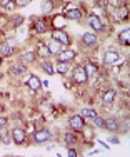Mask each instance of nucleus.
Listing matches in <instances>:
<instances>
[{
  "label": "nucleus",
  "mask_w": 130,
  "mask_h": 157,
  "mask_svg": "<svg viewBox=\"0 0 130 157\" xmlns=\"http://www.w3.org/2000/svg\"><path fill=\"white\" fill-rule=\"evenodd\" d=\"M52 39L57 40L58 44H62L64 47H69V45H70V37H69V33H67L65 30H62V29H54V30H52Z\"/></svg>",
  "instance_id": "obj_1"
},
{
  "label": "nucleus",
  "mask_w": 130,
  "mask_h": 157,
  "mask_svg": "<svg viewBox=\"0 0 130 157\" xmlns=\"http://www.w3.org/2000/svg\"><path fill=\"white\" fill-rule=\"evenodd\" d=\"M10 134H12V142H15L17 145L25 144V140H27V134H25V130L20 129V127L12 129V130H10Z\"/></svg>",
  "instance_id": "obj_2"
},
{
  "label": "nucleus",
  "mask_w": 130,
  "mask_h": 157,
  "mask_svg": "<svg viewBox=\"0 0 130 157\" xmlns=\"http://www.w3.org/2000/svg\"><path fill=\"white\" fill-rule=\"evenodd\" d=\"M72 78H73V82H77V84H85V82L88 80L87 72H85V69L82 65L75 67V70H73V74H72Z\"/></svg>",
  "instance_id": "obj_3"
},
{
  "label": "nucleus",
  "mask_w": 130,
  "mask_h": 157,
  "mask_svg": "<svg viewBox=\"0 0 130 157\" xmlns=\"http://www.w3.org/2000/svg\"><path fill=\"white\" fill-rule=\"evenodd\" d=\"M50 137H52V134L47 129H40V130H35V132H33V140H35L37 144H43V142L50 140Z\"/></svg>",
  "instance_id": "obj_4"
},
{
  "label": "nucleus",
  "mask_w": 130,
  "mask_h": 157,
  "mask_svg": "<svg viewBox=\"0 0 130 157\" xmlns=\"http://www.w3.org/2000/svg\"><path fill=\"white\" fill-rule=\"evenodd\" d=\"M82 44H84L85 47H95L98 44V39H97L95 33L85 32V33H82Z\"/></svg>",
  "instance_id": "obj_5"
},
{
  "label": "nucleus",
  "mask_w": 130,
  "mask_h": 157,
  "mask_svg": "<svg viewBox=\"0 0 130 157\" xmlns=\"http://www.w3.org/2000/svg\"><path fill=\"white\" fill-rule=\"evenodd\" d=\"M69 124L70 127H72L73 130H82L84 129V125H85V119L82 117V115H72V117L69 119Z\"/></svg>",
  "instance_id": "obj_6"
},
{
  "label": "nucleus",
  "mask_w": 130,
  "mask_h": 157,
  "mask_svg": "<svg viewBox=\"0 0 130 157\" xmlns=\"http://www.w3.org/2000/svg\"><path fill=\"white\" fill-rule=\"evenodd\" d=\"M87 24H88V27L90 29H94L95 32H103V24H102V20L97 17V15H90L88 17V20H87Z\"/></svg>",
  "instance_id": "obj_7"
},
{
  "label": "nucleus",
  "mask_w": 130,
  "mask_h": 157,
  "mask_svg": "<svg viewBox=\"0 0 130 157\" xmlns=\"http://www.w3.org/2000/svg\"><path fill=\"white\" fill-rule=\"evenodd\" d=\"M27 85L32 89V90H40V89H42V82H40V78L37 75H33V74H30V75L27 77Z\"/></svg>",
  "instance_id": "obj_8"
},
{
  "label": "nucleus",
  "mask_w": 130,
  "mask_h": 157,
  "mask_svg": "<svg viewBox=\"0 0 130 157\" xmlns=\"http://www.w3.org/2000/svg\"><path fill=\"white\" fill-rule=\"evenodd\" d=\"M75 57H77L75 52H73V50H65V48L57 54V59H58V60H64V62H72Z\"/></svg>",
  "instance_id": "obj_9"
},
{
  "label": "nucleus",
  "mask_w": 130,
  "mask_h": 157,
  "mask_svg": "<svg viewBox=\"0 0 130 157\" xmlns=\"http://www.w3.org/2000/svg\"><path fill=\"white\" fill-rule=\"evenodd\" d=\"M118 57H120V55H118L115 50H107V52H105V57H103V63H105V65L115 63V62L118 60Z\"/></svg>",
  "instance_id": "obj_10"
},
{
  "label": "nucleus",
  "mask_w": 130,
  "mask_h": 157,
  "mask_svg": "<svg viewBox=\"0 0 130 157\" xmlns=\"http://www.w3.org/2000/svg\"><path fill=\"white\" fill-rule=\"evenodd\" d=\"M0 142L5 145L12 144V134H10L9 129H5V127H0Z\"/></svg>",
  "instance_id": "obj_11"
},
{
  "label": "nucleus",
  "mask_w": 130,
  "mask_h": 157,
  "mask_svg": "<svg viewBox=\"0 0 130 157\" xmlns=\"http://www.w3.org/2000/svg\"><path fill=\"white\" fill-rule=\"evenodd\" d=\"M47 47H49L50 55H57L58 52H62V50H64V45H62V44H58L57 40H54V39H52L50 42H49V45H47Z\"/></svg>",
  "instance_id": "obj_12"
},
{
  "label": "nucleus",
  "mask_w": 130,
  "mask_h": 157,
  "mask_svg": "<svg viewBox=\"0 0 130 157\" xmlns=\"http://www.w3.org/2000/svg\"><path fill=\"white\" fill-rule=\"evenodd\" d=\"M105 129H109L110 132H117L120 129V124H118L117 119L110 117V119H105Z\"/></svg>",
  "instance_id": "obj_13"
},
{
  "label": "nucleus",
  "mask_w": 130,
  "mask_h": 157,
  "mask_svg": "<svg viewBox=\"0 0 130 157\" xmlns=\"http://www.w3.org/2000/svg\"><path fill=\"white\" fill-rule=\"evenodd\" d=\"M69 70H70V62L58 60V63L55 65V72L62 74V75H65V74H69Z\"/></svg>",
  "instance_id": "obj_14"
},
{
  "label": "nucleus",
  "mask_w": 130,
  "mask_h": 157,
  "mask_svg": "<svg viewBox=\"0 0 130 157\" xmlns=\"http://www.w3.org/2000/svg\"><path fill=\"white\" fill-rule=\"evenodd\" d=\"M65 18H69V20H80L82 18V10L79 9H70L65 12Z\"/></svg>",
  "instance_id": "obj_15"
},
{
  "label": "nucleus",
  "mask_w": 130,
  "mask_h": 157,
  "mask_svg": "<svg viewBox=\"0 0 130 157\" xmlns=\"http://www.w3.org/2000/svg\"><path fill=\"white\" fill-rule=\"evenodd\" d=\"M102 100H103V104H105V105L112 104L113 100H115V90H113V89H109V90L103 92V94H102Z\"/></svg>",
  "instance_id": "obj_16"
},
{
  "label": "nucleus",
  "mask_w": 130,
  "mask_h": 157,
  "mask_svg": "<svg viewBox=\"0 0 130 157\" xmlns=\"http://www.w3.org/2000/svg\"><path fill=\"white\" fill-rule=\"evenodd\" d=\"M25 72H27V67L24 63H17V65L10 67V74H13V75H24Z\"/></svg>",
  "instance_id": "obj_17"
},
{
  "label": "nucleus",
  "mask_w": 130,
  "mask_h": 157,
  "mask_svg": "<svg viewBox=\"0 0 130 157\" xmlns=\"http://www.w3.org/2000/svg\"><path fill=\"white\" fill-rule=\"evenodd\" d=\"M0 54H2L3 57H10V55L13 54V47H12V45H9L7 42L0 44Z\"/></svg>",
  "instance_id": "obj_18"
},
{
  "label": "nucleus",
  "mask_w": 130,
  "mask_h": 157,
  "mask_svg": "<svg viewBox=\"0 0 130 157\" xmlns=\"http://www.w3.org/2000/svg\"><path fill=\"white\" fill-rule=\"evenodd\" d=\"M35 59H37L35 52H25V54H22L20 60L24 63H32V62H35Z\"/></svg>",
  "instance_id": "obj_19"
},
{
  "label": "nucleus",
  "mask_w": 130,
  "mask_h": 157,
  "mask_svg": "<svg viewBox=\"0 0 130 157\" xmlns=\"http://www.w3.org/2000/svg\"><path fill=\"white\" fill-rule=\"evenodd\" d=\"M40 10H42V13H50L54 10V0H43L42 5H40Z\"/></svg>",
  "instance_id": "obj_20"
},
{
  "label": "nucleus",
  "mask_w": 130,
  "mask_h": 157,
  "mask_svg": "<svg viewBox=\"0 0 130 157\" xmlns=\"http://www.w3.org/2000/svg\"><path fill=\"white\" fill-rule=\"evenodd\" d=\"M84 69H85V72H87V77H88V78L95 77V75H97V72H98L97 65H94V63H87Z\"/></svg>",
  "instance_id": "obj_21"
},
{
  "label": "nucleus",
  "mask_w": 130,
  "mask_h": 157,
  "mask_svg": "<svg viewBox=\"0 0 130 157\" xmlns=\"http://www.w3.org/2000/svg\"><path fill=\"white\" fill-rule=\"evenodd\" d=\"M37 33H45L47 32V22L45 20H35V25H33Z\"/></svg>",
  "instance_id": "obj_22"
},
{
  "label": "nucleus",
  "mask_w": 130,
  "mask_h": 157,
  "mask_svg": "<svg viewBox=\"0 0 130 157\" xmlns=\"http://www.w3.org/2000/svg\"><path fill=\"white\" fill-rule=\"evenodd\" d=\"M42 70L45 74H49V75H54V74H55V67L52 65L49 60H42Z\"/></svg>",
  "instance_id": "obj_23"
},
{
  "label": "nucleus",
  "mask_w": 130,
  "mask_h": 157,
  "mask_svg": "<svg viewBox=\"0 0 130 157\" xmlns=\"http://www.w3.org/2000/svg\"><path fill=\"white\" fill-rule=\"evenodd\" d=\"M64 140H65V144L69 145V147H72V145L77 142V137H75V134H73V132H67L64 136Z\"/></svg>",
  "instance_id": "obj_24"
},
{
  "label": "nucleus",
  "mask_w": 130,
  "mask_h": 157,
  "mask_svg": "<svg viewBox=\"0 0 130 157\" xmlns=\"http://www.w3.org/2000/svg\"><path fill=\"white\" fill-rule=\"evenodd\" d=\"M118 39H120V44L128 45V44H130V29H125V30L120 33V37H118Z\"/></svg>",
  "instance_id": "obj_25"
},
{
  "label": "nucleus",
  "mask_w": 130,
  "mask_h": 157,
  "mask_svg": "<svg viewBox=\"0 0 130 157\" xmlns=\"http://www.w3.org/2000/svg\"><path fill=\"white\" fill-rule=\"evenodd\" d=\"M92 122H94V125L98 127V129H105V119L100 117V115H95V117H92Z\"/></svg>",
  "instance_id": "obj_26"
},
{
  "label": "nucleus",
  "mask_w": 130,
  "mask_h": 157,
  "mask_svg": "<svg viewBox=\"0 0 130 157\" xmlns=\"http://www.w3.org/2000/svg\"><path fill=\"white\" fill-rule=\"evenodd\" d=\"M80 115L84 119H92V117H95V115H97V112H95L94 109H82V112H80Z\"/></svg>",
  "instance_id": "obj_27"
},
{
  "label": "nucleus",
  "mask_w": 130,
  "mask_h": 157,
  "mask_svg": "<svg viewBox=\"0 0 130 157\" xmlns=\"http://www.w3.org/2000/svg\"><path fill=\"white\" fill-rule=\"evenodd\" d=\"M37 54H39L40 57H43V59L50 57V52H49V47H47V45H39V50H37Z\"/></svg>",
  "instance_id": "obj_28"
},
{
  "label": "nucleus",
  "mask_w": 130,
  "mask_h": 157,
  "mask_svg": "<svg viewBox=\"0 0 130 157\" xmlns=\"http://www.w3.org/2000/svg\"><path fill=\"white\" fill-rule=\"evenodd\" d=\"M115 13H117V15H115V18H117V20H122V18H127V9H117L115 10Z\"/></svg>",
  "instance_id": "obj_29"
},
{
  "label": "nucleus",
  "mask_w": 130,
  "mask_h": 157,
  "mask_svg": "<svg viewBox=\"0 0 130 157\" xmlns=\"http://www.w3.org/2000/svg\"><path fill=\"white\" fill-rule=\"evenodd\" d=\"M13 2H15L17 7H25V5H28V3H30V0H13Z\"/></svg>",
  "instance_id": "obj_30"
},
{
  "label": "nucleus",
  "mask_w": 130,
  "mask_h": 157,
  "mask_svg": "<svg viewBox=\"0 0 130 157\" xmlns=\"http://www.w3.org/2000/svg\"><path fill=\"white\" fill-rule=\"evenodd\" d=\"M22 22H24V17H22V15H18V17L15 18V20H13V25H15V27H18V25H20Z\"/></svg>",
  "instance_id": "obj_31"
},
{
  "label": "nucleus",
  "mask_w": 130,
  "mask_h": 157,
  "mask_svg": "<svg viewBox=\"0 0 130 157\" xmlns=\"http://www.w3.org/2000/svg\"><path fill=\"white\" fill-rule=\"evenodd\" d=\"M7 122H9V119H7V117H2V115H0V127H5Z\"/></svg>",
  "instance_id": "obj_32"
},
{
  "label": "nucleus",
  "mask_w": 130,
  "mask_h": 157,
  "mask_svg": "<svg viewBox=\"0 0 130 157\" xmlns=\"http://www.w3.org/2000/svg\"><path fill=\"white\" fill-rule=\"evenodd\" d=\"M10 2H13V0H0V5H2V9H5V7L9 5Z\"/></svg>",
  "instance_id": "obj_33"
},
{
  "label": "nucleus",
  "mask_w": 130,
  "mask_h": 157,
  "mask_svg": "<svg viewBox=\"0 0 130 157\" xmlns=\"http://www.w3.org/2000/svg\"><path fill=\"white\" fill-rule=\"evenodd\" d=\"M69 155L75 157V155H79V154H77V151H75V149H72V147H70V149H69Z\"/></svg>",
  "instance_id": "obj_34"
},
{
  "label": "nucleus",
  "mask_w": 130,
  "mask_h": 157,
  "mask_svg": "<svg viewBox=\"0 0 130 157\" xmlns=\"http://www.w3.org/2000/svg\"><path fill=\"white\" fill-rule=\"evenodd\" d=\"M3 112H5V107H3V105H0V115H2Z\"/></svg>",
  "instance_id": "obj_35"
},
{
  "label": "nucleus",
  "mask_w": 130,
  "mask_h": 157,
  "mask_svg": "<svg viewBox=\"0 0 130 157\" xmlns=\"http://www.w3.org/2000/svg\"><path fill=\"white\" fill-rule=\"evenodd\" d=\"M2 77H3V75H2V72H0V80H2Z\"/></svg>",
  "instance_id": "obj_36"
},
{
  "label": "nucleus",
  "mask_w": 130,
  "mask_h": 157,
  "mask_svg": "<svg viewBox=\"0 0 130 157\" xmlns=\"http://www.w3.org/2000/svg\"><path fill=\"white\" fill-rule=\"evenodd\" d=\"M0 63H2V55H0Z\"/></svg>",
  "instance_id": "obj_37"
}]
</instances>
